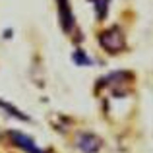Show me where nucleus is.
<instances>
[{"mask_svg": "<svg viewBox=\"0 0 153 153\" xmlns=\"http://www.w3.org/2000/svg\"><path fill=\"white\" fill-rule=\"evenodd\" d=\"M99 43L107 52H120L126 47V39H124V33L118 29V27H111V29H105L101 35H99Z\"/></svg>", "mask_w": 153, "mask_h": 153, "instance_id": "1", "label": "nucleus"}, {"mask_svg": "<svg viewBox=\"0 0 153 153\" xmlns=\"http://www.w3.org/2000/svg\"><path fill=\"white\" fill-rule=\"evenodd\" d=\"M76 146L79 147V151L83 153H97L101 149V140L97 138V136L89 134V132H85V134H79L78 140H76Z\"/></svg>", "mask_w": 153, "mask_h": 153, "instance_id": "2", "label": "nucleus"}, {"mask_svg": "<svg viewBox=\"0 0 153 153\" xmlns=\"http://www.w3.org/2000/svg\"><path fill=\"white\" fill-rule=\"evenodd\" d=\"M8 136H10L12 142H14L18 147H22L23 151H27V153H45L43 149H39V147L35 146V142L29 138V136L22 134V132H18V130H10V132H8Z\"/></svg>", "mask_w": 153, "mask_h": 153, "instance_id": "3", "label": "nucleus"}, {"mask_svg": "<svg viewBox=\"0 0 153 153\" xmlns=\"http://www.w3.org/2000/svg\"><path fill=\"white\" fill-rule=\"evenodd\" d=\"M58 12H60V23L66 33L74 29V16H72V8L68 0H58Z\"/></svg>", "mask_w": 153, "mask_h": 153, "instance_id": "4", "label": "nucleus"}, {"mask_svg": "<svg viewBox=\"0 0 153 153\" xmlns=\"http://www.w3.org/2000/svg\"><path fill=\"white\" fill-rule=\"evenodd\" d=\"M0 107H2V108H4V111H6V112H10L12 116H16V118H18V120H31L29 116L25 114V112L18 111V108H16V107H14V105H12V103H6V101H2V99H0Z\"/></svg>", "mask_w": 153, "mask_h": 153, "instance_id": "5", "label": "nucleus"}, {"mask_svg": "<svg viewBox=\"0 0 153 153\" xmlns=\"http://www.w3.org/2000/svg\"><path fill=\"white\" fill-rule=\"evenodd\" d=\"M95 4V12H97V18L99 19H105L107 18V12H108V4L111 0H91Z\"/></svg>", "mask_w": 153, "mask_h": 153, "instance_id": "6", "label": "nucleus"}, {"mask_svg": "<svg viewBox=\"0 0 153 153\" xmlns=\"http://www.w3.org/2000/svg\"><path fill=\"white\" fill-rule=\"evenodd\" d=\"M72 58H74V62L79 64V66H91V64H93V62H91V58H89V56H87L83 51H76Z\"/></svg>", "mask_w": 153, "mask_h": 153, "instance_id": "7", "label": "nucleus"}]
</instances>
